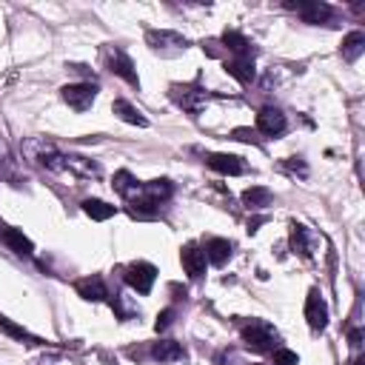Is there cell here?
Instances as JSON below:
<instances>
[{"label": "cell", "instance_id": "cell-1", "mask_svg": "<svg viewBox=\"0 0 365 365\" xmlns=\"http://www.w3.org/2000/svg\"><path fill=\"white\" fill-rule=\"evenodd\" d=\"M23 157L29 163L49 168V171H66V155L46 137H26L23 140Z\"/></svg>", "mask_w": 365, "mask_h": 365}, {"label": "cell", "instance_id": "cell-2", "mask_svg": "<svg viewBox=\"0 0 365 365\" xmlns=\"http://www.w3.org/2000/svg\"><path fill=\"white\" fill-rule=\"evenodd\" d=\"M240 337H243L246 346L257 354H268L274 348H280L277 346V342H280V334H277V328L271 323H266V319H251V323H246Z\"/></svg>", "mask_w": 365, "mask_h": 365}, {"label": "cell", "instance_id": "cell-3", "mask_svg": "<svg viewBox=\"0 0 365 365\" xmlns=\"http://www.w3.org/2000/svg\"><path fill=\"white\" fill-rule=\"evenodd\" d=\"M146 43H148V49L163 55V57H175L180 52L188 49V40L177 32H168V29H148L146 32Z\"/></svg>", "mask_w": 365, "mask_h": 365}, {"label": "cell", "instance_id": "cell-4", "mask_svg": "<svg viewBox=\"0 0 365 365\" xmlns=\"http://www.w3.org/2000/svg\"><path fill=\"white\" fill-rule=\"evenodd\" d=\"M103 57H106V66H109L112 75L123 77L128 86H140V77H137V72H135V63H132V57H128L123 49L106 46V49H103Z\"/></svg>", "mask_w": 365, "mask_h": 365}, {"label": "cell", "instance_id": "cell-5", "mask_svg": "<svg viewBox=\"0 0 365 365\" xmlns=\"http://www.w3.org/2000/svg\"><path fill=\"white\" fill-rule=\"evenodd\" d=\"M123 280H126L128 288H135L137 294H148V291H152V286H155V280H157V268L152 263L137 260V263H132V266L126 268Z\"/></svg>", "mask_w": 365, "mask_h": 365}, {"label": "cell", "instance_id": "cell-6", "mask_svg": "<svg viewBox=\"0 0 365 365\" xmlns=\"http://www.w3.org/2000/svg\"><path fill=\"white\" fill-rule=\"evenodd\" d=\"M60 97L66 100L75 112H86V109H92V103L97 97V86L95 83H69L60 89Z\"/></svg>", "mask_w": 365, "mask_h": 365}, {"label": "cell", "instance_id": "cell-7", "mask_svg": "<svg viewBox=\"0 0 365 365\" xmlns=\"http://www.w3.org/2000/svg\"><path fill=\"white\" fill-rule=\"evenodd\" d=\"M171 100L188 115H200L206 109V103H208L206 92H200L197 86H171Z\"/></svg>", "mask_w": 365, "mask_h": 365}, {"label": "cell", "instance_id": "cell-8", "mask_svg": "<svg viewBox=\"0 0 365 365\" xmlns=\"http://www.w3.org/2000/svg\"><path fill=\"white\" fill-rule=\"evenodd\" d=\"M306 319H308L311 331H323V328L328 326V306H326L323 294H319L317 288L308 291V299H306Z\"/></svg>", "mask_w": 365, "mask_h": 365}, {"label": "cell", "instance_id": "cell-9", "mask_svg": "<svg viewBox=\"0 0 365 365\" xmlns=\"http://www.w3.org/2000/svg\"><path fill=\"white\" fill-rule=\"evenodd\" d=\"M286 115L280 109H274V106H266V109H260V115H257V132L266 135V137H280L286 132Z\"/></svg>", "mask_w": 365, "mask_h": 365}, {"label": "cell", "instance_id": "cell-10", "mask_svg": "<svg viewBox=\"0 0 365 365\" xmlns=\"http://www.w3.org/2000/svg\"><path fill=\"white\" fill-rule=\"evenodd\" d=\"M180 260H183V268H186V274L191 277V280H200V277L206 274V251L200 248V246H195V243H188L183 251H180Z\"/></svg>", "mask_w": 365, "mask_h": 365}, {"label": "cell", "instance_id": "cell-11", "mask_svg": "<svg viewBox=\"0 0 365 365\" xmlns=\"http://www.w3.org/2000/svg\"><path fill=\"white\" fill-rule=\"evenodd\" d=\"M288 9H294L299 17L306 20V23H314V26L328 23V20L334 17V9L328 3H297V6L288 3Z\"/></svg>", "mask_w": 365, "mask_h": 365}, {"label": "cell", "instance_id": "cell-12", "mask_svg": "<svg viewBox=\"0 0 365 365\" xmlns=\"http://www.w3.org/2000/svg\"><path fill=\"white\" fill-rule=\"evenodd\" d=\"M77 294L86 299V303H103V299H109V288H106L103 277H83L77 280Z\"/></svg>", "mask_w": 365, "mask_h": 365}, {"label": "cell", "instance_id": "cell-13", "mask_svg": "<svg viewBox=\"0 0 365 365\" xmlns=\"http://www.w3.org/2000/svg\"><path fill=\"white\" fill-rule=\"evenodd\" d=\"M208 166L220 175H228V177H237V175H246V163L243 157L237 155H211L208 157Z\"/></svg>", "mask_w": 365, "mask_h": 365}, {"label": "cell", "instance_id": "cell-14", "mask_svg": "<svg viewBox=\"0 0 365 365\" xmlns=\"http://www.w3.org/2000/svg\"><path fill=\"white\" fill-rule=\"evenodd\" d=\"M226 72L237 80V83H243V86H248L251 80H254V57H231V60H226Z\"/></svg>", "mask_w": 365, "mask_h": 365}, {"label": "cell", "instance_id": "cell-15", "mask_svg": "<svg viewBox=\"0 0 365 365\" xmlns=\"http://www.w3.org/2000/svg\"><path fill=\"white\" fill-rule=\"evenodd\" d=\"M152 357L157 362H177V359H186V351H183L180 342H175V339H160V342H155V346H152Z\"/></svg>", "mask_w": 365, "mask_h": 365}, {"label": "cell", "instance_id": "cell-16", "mask_svg": "<svg viewBox=\"0 0 365 365\" xmlns=\"http://www.w3.org/2000/svg\"><path fill=\"white\" fill-rule=\"evenodd\" d=\"M112 186H115L117 195H123L126 200H132V203H135V200L140 197V186H143V183H137L132 171H126V168H123V171H117V175H115V183H112Z\"/></svg>", "mask_w": 365, "mask_h": 365}, {"label": "cell", "instance_id": "cell-17", "mask_svg": "<svg viewBox=\"0 0 365 365\" xmlns=\"http://www.w3.org/2000/svg\"><path fill=\"white\" fill-rule=\"evenodd\" d=\"M223 43H226V49H228L234 57H254V46L248 43V37H243L240 32L226 29V32H223Z\"/></svg>", "mask_w": 365, "mask_h": 365}, {"label": "cell", "instance_id": "cell-18", "mask_svg": "<svg viewBox=\"0 0 365 365\" xmlns=\"http://www.w3.org/2000/svg\"><path fill=\"white\" fill-rule=\"evenodd\" d=\"M231 251H234V246H231L228 240H223V237H211V240L206 243V260L214 263V266H226V263H228V257H231Z\"/></svg>", "mask_w": 365, "mask_h": 365}, {"label": "cell", "instance_id": "cell-19", "mask_svg": "<svg viewBox=\"0 0 365 365\" xmlns=\"http://www.w3.org/2000/svg\"><path fill=\"white\" fill-rule=\"evenodd\" d=\"M271 191L266 188V186H251L248 191H243V206L248 208V211H260V208H266V206H271Z\"/></svg>", "mask_w": 365, "mask_h": 365}, {"label": "cell", "instance_id": "cell-20", "mask_svg": "<svg viewBox=\"0 0 365 365\" xmlns=\"http://www.w3.org/2000/svg\"><path fill=\"white\" fill-rule=\"evenodd\" d=\"M112 112H115L123 123H132V126H140V128H146V126H148V120H146V117H143V115H140V112H137L128 100H123V97H117V100H115Z\"/></svg>", "mask_w": 365, "mask_h": 365}, {"label": "cell", "instance_id": "cell-21", "mask_svg": "<svg viewBox=\"0 0 365 365\" xmlns=\"http://www.w3.org/2000/svg\"><path fill=\"white\" fill-rule=\"evenodd\" d=\"M83 206V211L89 214L92 220H97V223H103V220H109V217H115L117 214V208L115 206H109V203H103V200H95V197H89V200H83L80 203Z\"/></svg>", "mask_w": 365, "mask_h": 365}, {"label": "cell", "instance_id": "cell-22", "mask_svg": "<svg viewBox=\"0 0 365 365\" xmlns=\"http://www.w3.org/2000/svg\"><path fill=\"white\" fill-rule=\"evenodd\" d=\"M362 52H365V34H362V32L346 34V40H342V60L354 63V60H359Z\"/></svg>", "mask_w": 365, "mask_h": 365}, {"label": "cell", "instance_id": "cell-23", "mask_svg": "<svg viewBox=\"0 0 365 365\" xmlns=\"http://www.w3.org/2000/svg\"><path fill=\"white\" fill-rule=\"evenodd\" d=\"M66 171H75L80 177H100V166L86 160V157H75V155H66Z\"/></svg>", "mask_w": 365, "mask_h": 365}, {"label": "cell", "instance_id": "cell-24", "mask_svg": "<svg viewBox=\"0 0 365 365\" xmlns=\"http://www.w3.org/2000/svg\"><path fill=\"white\" fill-rule=\"evenodd\" d=\"M3 240H6V246H9L14 254H20V257H29V254H32V243H29V237H23V231L6 228V231H3Z\"/></svg>", "mask_w": 365, "mask_h": 365}, {"label": "cell", "instance_id": "cell-25", "mask_svg": "<svg viewBox=\"0 0 365 365\" xmlns=\"http://www.w3.org/2000/svg\"><path fill=\"white\" fill-rule=\"evenodd\" d=\"M308 237H311V234H308V228H306V226H299V223H294V226H291V248H294V251H299L303 257H311V254H314V251H311Z\"/></svg>", "mask_w": 365, "mask_h": 365}, {"label": "cell", "instance_id": "cell-26", "mask_svg": "<svg viewBox=\"0 0 365 365\" xmlns=\"http://www.w3.org/2000/svg\"><path fill=\"white\" fill-rule=\"evenodd\" d=\"M112 308L117 311V317H120V319H128V317L140 314V308L128 303V297H126V294H115V299H112Z\"/></svg>", "mask_w": 365, "mask_h": 365}, {"label": "cell", "instance_id": "cell-27", "mask_svg": "<svg viewBox=\"0 0 365 365\" xmlns=\"http://www.w3.org/2000/svg\"><path fill=\"white\" fill-rule=\"evenodd\" d=\"M0 328H3L6 334H12V337H17V339H26V342H32V346H37V337H32L26 328H20V326H14V323H9L6 317H0Z\"/></svg>", "mask_w": 365, "mask_h": 365}, {"label": "cell", "instance_id": "cell-28", "mask_svg": "<svg viewBox=\"0 0 365 365\" xmlns=\"http://www.w3.org/2000/svg\"><path fill=\"white\" fill-rule=\"evenodd\" d=\"M274 365H299V357L288 348H274Z\"/></svg>", "mask_w": 365, "mask_h": 365}, {"label": "cell", "instance_id": "cell-29", "mask_svg": "<svg viewBox=\"0 0 365 365\" xmlns=\"http://www.w3.org/2000/svg\"><path fill=\"white\" fill-rule=\"evenodd\" d=\"M171 323H175V308H166L163 314H157V323H155V328H157V331H166Z\"/></svg>", "mask_w": 365, "mask_h": 365}, {"label": "cell", "instance_id": "cell-30", "mask_svg": "<svg viewBox=\"0 0 365 365\" xmlns=\"http://www.w3.org/2000/svg\"><path fill=\"white\" fill-rule=\"evenodd\" d=\"M69 69H72V72H77V75H83V77H95V75H92V69H89V66H80V63H75V66H69Z\"/></svg>", "mask_w": 365, "mask_h": 365}, {"label": "cell", "instance_id": "cell-31", "mask_svg": "<svg viewBox=\"0 0 365 365\" xmlns=\"http://www.w3.org/2000/svg\"><path fill=\"white\" fill-rule=\"evenodd\" d=\"M234 137H237V140H254V132H248V128H237Z\"/></svg>", "mask_w": 365, "mask_h": 365}, {"label": "cell", "instance_id": "cell-32", "mask_svg": "<svg viewBox=\"0 0 365 365\" xmlns=\"http://www.w3.org/2000/svg\"><path fill=\"white\" fill-rule=\"evenodd\" d=\"M263 223V217H254L251 223H248V231H257V226H260Z\"/></svg>", "mask_w": 365, "mask_h": 365}]
</instances>
